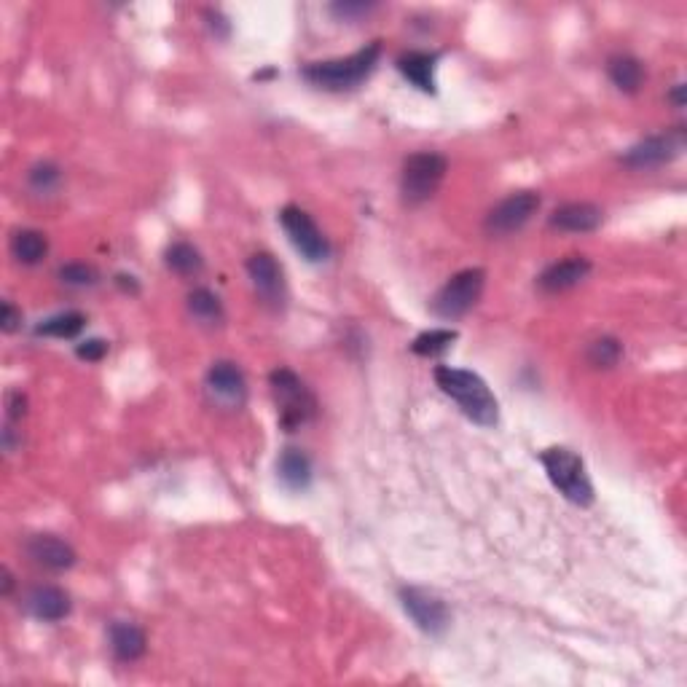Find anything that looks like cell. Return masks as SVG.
<instances>
[{
    "mask_svg": "<svg viewBox=\"0 0 687 687\" xmlns=\"http://www.w3.org/2000/svg\"><path fill=\"white\" fill-rule=\"evenodd\" d=\"M0 325H3V331L6 333H14L22 325V312H19L17 306L11 304V301H6L3 304V317H0Z\"/></svg>",
    "mask_w": 687,
    "mask_h": 687,
    "instance_id": "33",
    "label": "cell"
},
{
    "mask_svg": "<svg viewBox=\"0 0 687 687\" xmlns=\"http://www.w3.org/2000/svg\"><path fill=\"white\" fill-rule=\"evenodd\" d=\"M586 360L588 365H594V368H615V365L623 360V344H620L615 336H602V339H596L588 344L586 349Z\"/></svg>",
    "mask_w": 687,
    "mask_h": 687,
    "instance_id": "26",
    "label": "cell"
},
{
    "mask_svg": "<svg viewBox=\"0 0 687 687\" xmlns=\"http://www.w3.org/2000/svg\"><path fill=\"white\" fill-rule=\"evenodd\" d=\"M11 255L22 266H38L49 255V239L35 229H19L11 237Z\"/></svg>",
    "mask_w": 687,
    "mask_h": 687,
    "instance_id": "21",
    "label": "cell"
},
{
    "mask_svg": "<svg viewBox=\"0 0 687 687\" xmlns=\"http://www.w3.org/2000/svg\"><path fill=\"white\" fill-rule=\"evenodd\" d=\"M164 261H167V269L178 277H196L204 269L202 253L191 242H175V245L167 247Z\"/></svg>",
    "mask_w": 687,
    "mask_h": 687,
    "instance_id": "23",
    "label": "cell"
},
{
    "mask_svg": "<svg viewBox=\"0 0 687 687\" xmlns=\"http://www.w3.org/2000/svg\"><path fill=\"white\" fill-rule=\"evenodd\" d=\"M27 556L38 567L49 569V572H65L76 564V548L54 535H35L27 540Z\"/></svg>",
    "mask_w": 687,
    "mask_h": 687,
    "instance_id": "13",
    "label": "cell"
},
{
    "mask_svg": "<svg viewBox=\"0 0 687 687\" xmlns=\"http://www.w3.org/2000/svg\"><path fill=\"white\" fill-rule=\"evenodd\" d=\"M457 336L459 333L451 331V328H433V331L419 333V336L411 341V352L419 357H438L457 341Z\"/></svg>",
    "mask_w": 687,
    "mask_h": 687,
    "instance_id": "25",
    "label": "cell"
},
{
    "mask_svg": "<svg viewBox=\"0 0 687 687\" xmlns=\"http://www.w3.org/2000/svg\"><path fill=\"white\" fill-rule=\"evenodd\" d=\"M25 610L33 615L35 620L43 623H57L65 620L73 610L70 594L60 586H35L25 599Z\"/></svg>",
    "mask_w": 687,
    "mask_h": 687,
    "instance_id": "15",
    "label": "cell"
},
{
    "mask_svg": "<svg viewBox=\"0 0 687 687\" xmlns=\"http://www.w3.org/2000/svg\"><path fill=\"white\" fill-rule=\"evenodd\" d=\"M604 221V210L591 202H569L561 204L559 210L551 215L553 229L569 231V234H588L596 231Z\"/></svg>",
    "mask_w": 687,
    "mask_h": 687,
    "instance_id": "16",
    "label": "cell"
},
{
    "mask_svg": "<svg viewBox=\"0 0 687 687\" xmlns=\"http://www.w3.org/2000/svg\"><path fill=\"white\" fill-rule=\"evenodd\" d=\"M607 76L623 94H637L645 84V65L631 54H615L607 62Z\"/></svg>",
    "mask_w": 687,
    "mask_h": 687,
    "instance_id": "20",
    "label": "cell"
},
{
    "mask_svg": "<svg viewBox=\"0 0 687 687\" xmlns=\"http://www.w3.org/2000/svg\"><path fill=\"white\" fill-rule=\"evenodd\" d=\"M400 604H403L408 618L414 620V626L430 637H441L443 631L451 626L449 604L427 588L403 586L400 588Z\"/></svg>",
    "mask_w": 687,
    "mask_h": 687,
    "instance_id": "8",
    "label": "cell"
},
{
    "mask_svg": "<svg viewBox=\"0 0 687 687\" xmlns=\"http://www.w3.org/2000/svg\"><path fill=\"white\" fill-rule=\"evenodd\" d=\"M204 19H207V27L213 30L215 38H229L231 27H229V22H226V17H223L221 11H215V9L204 11Z\"/></svg>",
    "mask_w": 687,
    "mask_h": 687,
    "instance_id": "32",
    "label": "cell"
},
{
    "mask_svg": "<svg viewBox=\"0 0 687 687\" xmlns=\"http://www.w3.org/2000/svg\"><path fill=\"white\" fill-rule=\"evenodd\" d=\"M591 274V261L586 255H572V258H564V261L551 263L540 277H537V285L545 293H564V290L577 288L580 282L586 280Z\"/></svg>",
    "mask_w": 687,
    "mask_h": 687,
    "instance_id": "14",
    "label": "cell"
},
{
    "mask_svg": "<svg viewBox=\"0 0 687 687\" xmlns=\"http://www.w3.org/2000/svg\"><path fill=\"white\" fill-rule=\"evenodd\" d=\"M60 282L62 285H68V288H94L97 285V280H100V274H97V269L94 266H89V263H65L60 269Z\"/></svg>",
    "mask_w": 687,
    "mask_h": 687,
    "instance_id": "28",
    "label": "cell"
},
{
    "mask_svg": "<svg viewBox=\"0 0 687 687\" xmlns=\"http://www.w3.org/2000/svg\"><path fill=\"white\" fill-rule=\"evenodd\" d=\"M682 151H685V129L677 127L639 140L620 156V162L626 164L628 170H655V167L674 162Z\"/></svg>",
    "mask_w": 687,
    "mask_h": 687,
    "instance_id": "9",
    "label": "cell"
},
{
    "mask_svg": "<svg viewBox=\"0 0 687 687\" xmlns=\"http://www.w3.org/2000/svg\"><path fill=\"white\" fill-rule=\"evenodd\" d=\"M277 473L290 492H304L312 484V459L301 449H285L277 459Z\"/></svg>",
    "mask_w": 687,
    "mask_h": 687,
    "instance_id": "19",
    "label": "cell"
},
{
    "mask_svg": "<svg viewBox=\"0 0 687 687\" xmlns=\"http://www.w3.org/2000/svg\"><path fill=\"white\" fill-rule=\"evenodd\" d=\"M382 57V41H374L363 46L349 57H339V60H323V62H309L301 68V76L317 89L325 92H349L363 84L365 78L371 76L379 65Z\"/></svg>",
    "mask_w": 687,
    "mask_h": 687,
    "instance_id": "2",
    "label": "cell"
},
{
    "mask_svg": "<svg viewBox=\"0 0 687 687\" xmlns=\"http://www.w3.org/2000/svg\"><path fill=\"white\" fill-rule=\"evenodd\" d=\"M247 277L263 304L280 309L288 301V285L280 261L272 253H255L247 258Z\"/></svg>",
    "mask_w": 687,
    "mask_h": 687,
    "instance_id": "11",
    "label": "cell"
},
{
    "mask_svg": "<svg viewBox=\"0 0 687 687\" xmlns=\"http://www.w3.org/2000/svg\"><path fill=\"white\" fill-rule=\"evenodd\" d=\"M25 414H27L25 392H19V390L6 392V419H9L11 425H19V422L25 419Z\"/></svg>",
    "mask_w": 687,
    "mask_h": 687,
    "instance_id": "30",
    "label": "cell"
},
{
    "mask_svg": "<svg viewBox=\"0 0 687 687\" xmlns=\"http://www.w3.org/2000/svg\"><path fill=\"white\" fill-rule=\"evenodd\" d=\"M269 387H272L274 406H277L280 427L285 433H296L317 416V408H320L317 398L296 371L274 368L272 376H269Z\"/></svg>",
    "mask_w": 687,
    "mask_h": 687,
    "instance_id": "3",
    "label": "cell"
},
{
    "mask_svg": "<svg viewBox=\"0 0 687 687\" xmlns=\"http://www.w3.org/2000/svg\"><path fill=\"white\" fill-rule=\"evenodd\" d=\"M433 376L443 395H449L470 422L481 427H494L500 422V403L481 376L451 365H438Z\"/></svg>",
    "mask_w": 687,
    "mask_h": 687,
    "instance_id": "1",
    "label": "cell"
},
{
    "mask_svg": "<svg viewBox=\"0 0 687 687\" xmlns=\"http://www.w3.org/2000/svg\"><path fill=\"white\" fill-rule=\"evenodd\" d=\"M11 588H14V577H11L9 569L3 567V596H9Z\"/></svg>",
    "mask_w": 687,
    "mask_h": 687,
    "instance_id": "36",
    "label": "cell"
},
{
    "mask_svg": "<svg viewBox=\"0 0 687 687\" xmlns=\"http://www.w3.org/2000/svg\"><path fill=\"white\" fill-rule=\"evenodd\" d=\"M207 395L223 408H239L247 398V382L237 363L229 360H218L213 368L207 371Z\"/></svg>",
    "mask_w": 687,
    "mask_h": 687,
    "instance_id": "12",
    "label": "cell"
},
{
    "mask_svg": "<svg viewBox=\"0 0 687 687\" xmlns=\"http://www.w3.org/2000/svg\"><path fill=\"white\" fill-rule=\"evenodd\" d=\"M486 285V272L484 269H462L451 277L446 285H443L433 298V314L441 317V320H459L465 317L478 298L484 293Z\"/></svg>",
    "mask_w": 687,
    "mask_h": 687,
    "instance_id": "6",
    "label": "cell"
},
{
    "mask_svg": "<svg viewBox=\"0 0 687 687\" xmlns=\"http://www.w3.org/2000/svg\"><path fill=\"white\" fill-rule=\"evenodd\" d=\"M188 312L199 325H207V328H215L226 320V312H223L221 298L215 296L210 288H196L188 293Z\"/></svg>",
    "mask_w": 687,
    "mask_h": 687,
    "instance_id": "22",
    "label": "cell"
},
{
    "mask_svg": "<svg viewBox=\"0 0 687 687\" xmlns=\"http://www.w3.org/2000/svg\"><path fill=\"white\" fill-rule=\"evenodd\" d=\"M111 650L113 658L119 663H135L140 661L148 650V637L145 631L129 620H113L111 623Z\"/></svg>",
    "mask_w": 687,
    "mask_h": 687,
    "instance_id": "17",
    "label": "cell"
},
{
    "mask_svg": "<svg viewBox=\"0 0 687 687\" xmlns=\"http://www.w3.org/2000/svg\"><path fill=\"white\" fill-rule=\"evenodd\" d=\"M60 183H62V170L57 167V164L41 162V164H35L33 170L27 172V186H30V191H35V194H41V196L54 194V191L60 188Z\"/></svg>",
    "mask_w": 687,
    "mask_h": 687,
    "instance_id": "27",
    "label": "cell"
},
{
    "mask_svg": "<svg viewBox=\"0 0 687 687\" xmlns=\"http://www.w3.org/2000/svg\"><path fill=\"white\" fill-rule=\"evenodd\" d=\"M441 54L438 51H408L398 60L400 76L411 81L419 92H435V68H438Z\"/></svg>",
    "mask_w": 687,
    "mask_h": 687,
    "instance_id": "18",
    "label": "cell"
},
{
    "mask_svg": "<svg viewBox=\"0 0 687 687\" xmlns=\"http://www.w3.org/2000/svg\"><path fill=\"white\" fill-rule=\"evenodd\" d=\"M371 9H374L371 3H336V6H331V11L339 19L363 17V14H368V11H371Z\"/></svg>",
    "mask_w": 687,
    "mask_h": 687,
    "instance_id": "31",
    "label": "cell"
},
{
    "mask_svg": "<svg viewBox=\"0 0 687 687\" xmlns=\"http://www.w3.org/2000/svg\"><path fill=\"white\" fill-rule=\"evenodd\" d=\"M540 204H543V196L537 194V191H516V194H510L508 199H502L492 213L486 215V234H492V237H510V234H516V231L524 229L526 223L535 218Z\"/></svg>",
    "mask_w": 687,
    "mask_h": 687,
    "instance_id": "10",
    "label": "cell"
},
{
    "mask_svg": "<svg viewBox=\"0 0 687 687\" xmlns=\"http://www.w3.org/2000/svg\"><path fill=\"white\" fill-rule=\"evenodd\" d=\"M545 473L551 478V484L561 492V497L577 508H591L594 505V484L586 473L583 459L577 457L572 449L564 446H551L540 454Z\"/></svg>",
    "mask_w": 687,
    "mask_h": 687,
    "instance_id": "4",
    "label": "cell"
},
{
    "mask_svg": "<svg viewBox=\"0 0 687 687\" xmlns=\"http://www.w3.org/2000/svg\"><path fill=\"white\" fill-rule=\"evenodd\" d=\"M669 100H671V105H674V108H679V111H682V108H685V84L671 86Z\"/></svg>",
    "mask_w": 687,
    "mask_h": 687,
    "instance_id": "34",
    "label": "cell"
},
{
    "mask_svg": "<svg viewBox=\"0 0 687 687\" xmlns=\"http://www.w3.org/2000/svg\"><path fill=\"white\" fill-rule=\"evenodd\" d=\"M280 223L282 229H285V234H288L290 245L296 247L306 261H328V255H331V242L325 239L320 226L314 223V218L306 213V210H301L296 204H288V207H282Z\"/></svg>",
    "mask_w": 687,
    "mask_h": 687,
    "instance_id": "7",
    "label": "cell"
},
{
    "mask_svg": "<svg viewBox=\"0 0 687 687\" xmlns=\"http://www.w3.org/2000/svg\"><path fill=\"white\" fill-rule=\"evenodd\" d=\"M86 328V317L81 312H60L51 314L49 320H43L35 333L38 336H49V339H76L78 333Z\"/></svg>",
    "mask_w": 687,
    "mask_h": 687,
    "instance_id": "24",
    "label": "cell"
},
{
    "mask_svg": "<svg viewBox=\"0 0 687 687\" xmlns=\"http://www.w3.org/2000/svg\"><path fill=\"white\" fill-rule=\"evenodd\" d=\"M116 282H119L121 288L132 290V293H137V290H140V288H137L135 277H127V274H119V277H116Z\"/></svg>",
    "mask_w": 687,
    "mask_h": 687,
    "instance_id": "35",
    "label": "cell"
},
{
    "mask_svg": "<svg viewBox=\"0 0 687 687\" xmlns=\"http://www.w3.org/2000/svg\"><path fill=\"white\" fill-rule=\"evenodd\" d=\"M446 170H449V162H446V156H441V153H411L406 162H403V172H400V194H403V202L411 204V207L430 202L435 191L441 188Z\"/></svg>",
    "mask_w": 687,
    "mask_h": 687,
    "instance_id": "5",
    "label": "cell"
},
{
    "mask_svg": "<svg viewBox=\"0 0 687 687\" xmlns=\"http://www.w3.org/2000/svg\"><path fill=\"white\" fill-rule=\"evenodd\" d=\"M108 349H111V344L105 339H86L76 347V355L86 363H100L102 357L108 355Z\"/></svg>",
    "mask_w": 687,
    "mask_h": 687,
    "instance_id": "29",
    "label": "cell"
}]
</instances>
